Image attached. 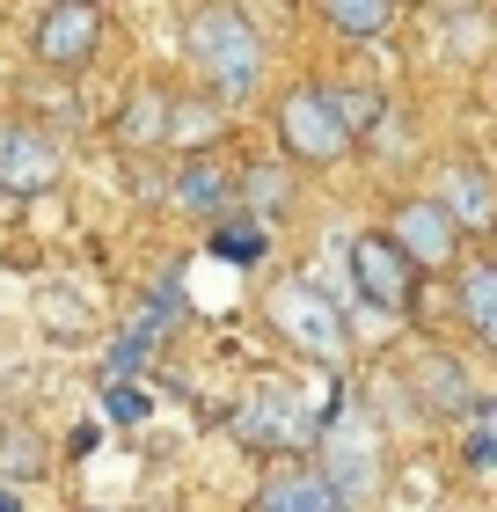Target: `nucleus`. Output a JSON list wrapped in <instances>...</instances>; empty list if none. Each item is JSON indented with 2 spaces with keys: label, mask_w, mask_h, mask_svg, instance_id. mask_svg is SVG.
I'll use <instances>...</instances> for the list:
<instances>
[{
  "label": "nucleus",
  "mask_w": 497,
  "mask_h": 512,
  "mask_svg": "<svg viewBox=\"0 0 497 512\" xmlns=\"http://www.w3.org/2000/svg\"><path fill=\"white\" fill-rule=\"evenodd\" d=\"M410 388H417V403L432 410V417H468V410L483 403V395L468 388V374H461L454 352H417L410 359Z\"/></svg>",
  "instance_id": "nucleus-13"
},
{
  "label": "nucleus",
  "mask_w": 497,
  "mask_h": 512,
  "mask_svg": "<svg viewBox=\"0 0 497 512\" xmlns=\"http://www.w3.org/2000/svg\"><path fill=\"white\" fill-rule=\"evenodd\" d=\"M30 52L44 74H88L103 52V8L96 0H52L30 30Z\"/></svg>",
  "instance_id": "nucleus-8"
},
{
  "label": "nucleus",
  "mask_w": 497,
  "mask_h": 512,
  "mask_svg": "<svg viewBox=\"0 0 497 512\" xmlns=\"http://www.w3.org/2000/svg\"><path fill=\"white\" fill-rule=\"evenodd\" d=\"M454 315L476 352L497 359V256H476V264H454Z\"/></svg>",
  "instance_id": "nucleus-12"
},
{
  "label": "nucleus",
  "mask_w": 497,
  "mask_h": 512,
  "mask_svg": "<svg viewBox=\"0 0 497 512\" xmlns=\"http://www.w3.org/2000/svg\"><path fill=\"white\" fill-rule=\"evenodd\" d=\"M212 249L234 256V264H264L271 256V235H264V213H212Z\"/></svg>",
  "instance_id": "nucleus-18"
},
{
  "label": "nucleus",
  "mask_w": 497,
  "mask_h": 512,
  "mask_svg": "<svg viewBox=\"0 0 497 512\" xmlns=\"http://www.w3.org/2000/svg\"><path fill=\"white\" fill-rule=\"evenodd\" d=\"M59 139L44 132V125H30V118H0V183L30 205V198H44L59 183Z\"/></svg>",
  "instance_id": "nucleus-9"
},
{
  "label": "nucleus",
  "mask_w": 497,
  "mask_h": 512,
  "mask_svg": "<svg viewBox=\"0 0 497 512\" xmlns=\"http://www.w3.org/2000/svg\"><path fill=\"white\" fill-rule=\"evenodd\" d=\"M388 235L410 249V264L432 278V271H454L461 264V242H468V227L446 213V198L439 191H410V198H395L388 205Z\"/></svg>",
  "instance_id": "nucleus-7"
},
{
  "label": "nucleus",
  "mask_w": 497,
  "mask_h": 512,
  "mask_svg": "<svg viewBox=\"0 0 497 512\" xmlns=\"http://www.w3.org/2000/svg\"><path fill=\"white\" fill-rule=\"evenodd\" d=\"M271 125H278V147H286L293 169H344L351 154H359V132H351L344 118V103H337V81H300L278 96L271 110Z\"/></svg>",
  "instance_id": "nucleus-3"
},
{
  "label": "nucleus",
  "mask_w": 497,
  "mask_h": 512,
  "mask_svg": "<svg viewBox=\"0 0 497 512\" xmlns=\"http://www.w3.org/2000/svg\"><path fill=\"white\" fill-rule=\"evenodd\" d=\"M315 461L329 469V483H337L344 505H373L381 498L388 491V439H381L373 403L344 395V403L322 417V432H315Z\"/></svg>",
  "instance_id": "nucleus-2"
},
{
  "label": "nucleus",
  "mask_w": 497,
  "mask_h": 512,
  "mask_svg": "<svg viewBox=\"0 0 497 512\" xmlns=\"http://www.w3.org/2000/svg\"><path fill=\"white\" fill-rule=\"evenodd\" d=\"M461 454H468V469H476V476H490V469H497V432L476 425V432L461 439Z\"/></svg>",
  "instance_id": "nucleus-21"
},
{
  "label": "nucleus",
  "mask_w": 497,
  "mask_h": 512,
  "mask_svg": "<svg viewBox=\"0 0 497 512\" xmlns=\"http://www.w3.org/2000/svg\"><path fill=\"white\" fill-rule=\"evenodd\" d=\"M256 505H264V512H344L329 469L307 461V454H278V469L256 476Z\"/></svg>",
  "instance_id": "nucleus-10"
},
{
  "label": "nucleus",
  "mask_w": 497,
  "mask_h": 512,
  "mask_svg": "<svg viewBox=\"0 0 497 512\" xmlns=\"http://www.w3.org/2000/svg\"><path fill=\"white\" fill-rule=\"evenodd\" d=\"M183 52H191L198 81L212 88L220 103H249L264 88V66H271V37L249 22L242 0H205L183 30Z\"/></svg>",
  "instance_id": "nucleus-1"
},
{
  "label": "nucleus",
  "mask_w": 497,
  "mask_h": 512,
  "mask_svg": "<svg viewBox=\"0 0 497 512\" xmlns=\"http://www.w3.org/2000/svg\"><path fill=\"white\" fill-rule=\"evenodd\" d=\"M169 198L183 205V213H227V205H234V176L220 169V161H212V147L205 154H183V169L169 176Z\"/></svg>",
  "instance_id": "nucleus-15"
},
{
  "label": "nucleus",
  "mask_w": 497,
  "mask_h": 512,
  "mask_svg": "<svg viewBox=\"0 0 497 512\" xmlns=\"http://www.w3.org/2000/svg\"><path fill=\"white\" fill-rule=\"evenodd\" d=\"M315 432H322V403H307V395L278 388V381H256L234 403V439L256 454H307Z\"/></svg>",
  "instance_id": "nucleus-5"
},
{
  "label": "nucleus",
  "mask_w": 497,
  "mask_h": 512,
  "mask_svg": "<svg viewBox=\"0 0 497 512\" xmlns=\"http://www.w3.org/2000/svg\"><path fill=\"white\" fill-rule=\"evenodd\" d=\"M220 132H227L220 96H176V103H169V147L205 154V147H220Z\"/></svg>",
  "instance_id": "nucleus-17"
},
{
  "label": "nucleus",
  "mask_w": 497,
  "mask_h": 512,
  "mask_svg": "<svg viewBox=\"0 0 497 512\" xmlns=\"http://www.w3.org/2000/svg\"><path fill=\"white\" fill-rule=\"evenodd\" d=\"M15 213H22V198H15V191H8V183H0V227H8V220H15Z\"/></svg>",
  "instance_id": "nucleus-23"
},
{
  "label": "nucleus",
  "mask_w": 497,
  "mask_h": 512,
  "mask_svg": "<svg viewBox=\"0 0 497 512\" xmlns=\"http://www.w3.org/2000/svg\"><path fill=\"white\" fill-rule=\"evenodd\" d=\"M110 417H117V425H132V417H147V388L117 381V388H110Z\"/></svg>",
  "instance_id": "nucleus-22"
},
{
  "label": "nucleus",
  "mask_w": 497,
  "mask_h": 512,
  "mask_svg": "<svg viewBox=\"0 0 497 512\" xmlns=\"http://www.w3.org/2000/svg\"><path fill=\"white\" fill-rule=\"evenodd\" d=\"M315 15H322L337 37H351V44H373V37H388V30H395L402 0H315Z\"/></svg>",
  "instance_id": "nucleus-16"
},
{
  "label": "nucleus",
  "mask_w": 497,
  "mask_h": 512,
  "mask_svg": "<svg viewBox=\"0 0 497 512\" xmlns=\"http://www.w3.org/2000/svg\"><path fill=\"white\" fill-rule=\"evenodd\" d=\"M234 198H242L249 213H278V205L293 198V176H286V169H271V161H256V169L234 176Z\"/></svg>",
  "instance_id": "nucleus-19"
},
{
  "label": "nucleus",
  "mask_w": 497,
  "mask_h": 512,
  "mask_svg": "<svg viewBox=\"0 0 497 512\" xmlns=\"http://www.w3.org/2000/svg\"><path fill=\"white\" fill-rule=\"evenodd\" d=\"M344 264H351V286H359V308L388 315V322H410L417 315V278L424 271L410 264V249H402L388 227H381V235H351Z\"/></svg>",
  "instance_id": "nucleus-6"
},
{
  "label": "nucleus",
  "mask_w": 497,
  "mask_h": 512,
  "mask_svg": "<svg viewBox=\"0 0 497 512\" xmlns=\"http://www.w3.org/2000/svg\"><path fill=\"white\" fill-rule=\"evenodd\" d=\"M439 198H446V213H454L468 235H497V176L483 169L476 154H454L446 161V176H439Z\"/></svg>",
  "instance_id": "nucleus-11"
},
{
  "label": "nucleus",
  "mask_w": 497,
  "mask_h": 512,
  "mask_svg": "<svg viewBox=\"0 0 497 512\" xmlns=\"http://www.w3.org/2000/svg\"><path fill=\"white\" fill-rule=\"evenodd\" d=\"M337 103H344V118H351L359 139H373L381 118H388V96H381V88H359V81H337Z\"/></svg>",
  "instance_id": "nucleus-20"
},
{
  "label": "nucleus",
  "mask_w": 497,
  "mask_h": 512,
  "mask_svg": "<svg viewBox=\"0 0 497 512\" xmlns=\"http://www.w3.org/2000/svg\"><path fill=\"white\" fill-rule=\"evenodd\" d=\"M169 88H154V81H132L125 88V103H117V125H110V139L117 147H169Z\"/></svg>",
  "instance_id": "nucleus-14"
},
{
  "label": "nucleus",
  "mask_w": 497,
  "mask_h": 512,
  "mask_svg": "<svg viewBox=\"0 0 497 512\" xmlns=\"http://www.w3.org/2000/svg\"><path fill=\"white\" fill-rule=\"evenodd\" d=\"M264 308H271V330L286 337L293 352H307L315 366H344V359H351V322H344L337 300H329L322 278H307V271L278 278Z\"/></svg>",
  "instance_id": "nucleus-4"
}]
</instances>
